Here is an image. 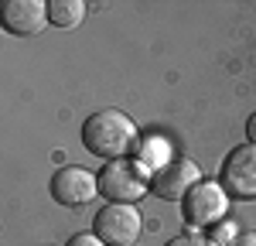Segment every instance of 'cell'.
Instances as JSON below:
<instances>
[{"instance_id": "cell-1", "label": "cell", "mask_w": 256, "mask_h": 246, "mask_svg": "<svg viewBox=\"0 0 256 246\" xmlns=\"http://www.w3.org/2000/svg\"><path fill=\"white\" fill-rule=\"evenodd\" d=\"M134 144H137V123L123 110H96L82 123V147L92 158L120 161V158H126V150Z\"/></svg>"}, {"instance_id": "cell-2", "label": "cell", "mask_w": 256, "mask_h": 246, "mask_svg": "<svg viewBox=\"0 0 256 246\" xmlns=\"http://www.w3.org/2000/svg\"><path fill=\"white\" fill-rule=\"evenodd\" d=\"M99 178V195L106 202H120V205H137L147 192H150V174L140 161L120 158V161H106Z\"/></svg>"}, {"instance_id": "cell-3", "label": "cell", "mask_w": 256, "mask_h": 246, "mask_svg": "<svg viewBox=\"0 0 256 246\" xmlns=\"http://www.w3.org/2000/svg\"><path fill=\"white\" fill-rule=\"evenodd\" d=\"M184 219L195 229H205V226H218L229 212V192L222 188V182H198L188 195H184Z\"/></svg>"}, {"instance_id": "cell-4", "label": "cell", "mask_w": 256, "mask_h": 246, "mask_svg": "<svg viewBox=\"0 0 256 246\" xmlns=\"http://www.w3.org/2000/svg\"><path fill=\"white\" fill-rule=\"evenodd\" d=\"M198 182H205L202 178V168H198L192 158H171V161L158 168V171H150V195H158L164 202H184V195L195 188Z\"/></svg>"}, {"instance_id": "cell-5", "label": "cell", "mask_w": 256, "mask_h": 246, "mask_svg": "<svg viewBox=\"0 0 256 246\" xmlns=\"http://www.w3.org/2000/svg\"><path fill=\"white\" fill-rule=\"evenodd\" d=\"M140 208L137 205H120V202H110L102 205L92 219V232L106 246H130L134 240L140 236Z\"/></svg>"}, {"instance_id": "cell-6", "label": "cell", "mask_w": 256, "mask_h": 246, "mask_svg": "<svg viewBox=\"0 0 256 246\" xmlns=\"http://www.w3.org/2000/svg\"><path fill=\"white\" fill-rule=\"evenodd\" d=\"M218 182L229 198H256V144H239L226 154Z\"/></svg>"}, {"instance_id": "cell-7", "label": "cell", "mask_w": 256, "mask_h": 246, "mask_svg": "<svg viewBox=\"0 0 256 246\" xmlns=\"http://www.w3.org/2000/svg\"><path fill=\"white\" fill-rule=\"evenodd\" d=\"M48 192H52V198L65 208H79V205L92 202L99 195V178L92 171H86V168H76V164H68V168H58L55 174H52V184H48Z\"/></svg>"}, {"instance_id": "cell-8", "label": "cell", "mask_w": 256, "mask_h": 246, "mask_svg": "<svg viewBox=\"0 0 256 246\" xmlns=\"http://www.w3.org/2000/svg\"><path fill=\"white\" fill-rule=\"evenodd\" d=\"M0 20H4V31H10L18 38L41 34L52 24L48 20V4H41V0H7L0 7Z\"/></svg>"}, {"instance_id": "cell-9", "label": "cell", "mask_w": 256, "mask_h": 246, "mask_svg": "<svg viewBox=\"0 0 256 246\" xmlns=\"http://www.w3.org/2000/svg\"><path fill=\"white\" fill-rule=\"evenodd\" d=\"M86 18V4L82 0H48V20L55 28H76Z\"/></svg>"}, {"instance_id": "cell-10", "label": "cell", "mask_w": 256, "mask_h": 246, "mask_svg": "<svg viewBox=\"0 0 256 246\" xmlns=\"http://www.w3.org/2000/svg\"><path fill=\"white\" fill-rule=\"evenodd\" d=\"M171 161V147L160 140V137H150V140H144V154H140V164L144 168H164V164Z\"/></svg>"}, {"instance_id": "cell-11", "label": "cell", "mask_w": 256, "mask_h": 246, "mask_svg": "<svg viewBox=\"0 0 256 246\" xmlns=\"http://www.w3.org/2000/svg\"><path fill=\"white\" fill-rule=\"evenodd\" d=\"M164 246H216L208 236H202V232H181L174 240H168Z\"/></svg>"}, {"instance_id": "cell-12", "label": "cell", "mask_w": 256, "mask_h": 246, "mask_svg": "<svg viewBox=\"0 0 256 246\" xmlns=\"http://www.w3.org/2000/svg\"><path fill=\"white\" fill-rule=\"evenodd\" d=\"M232 232H236V229H232L229 222H218V226H216V232H212L208 240H212L216 246H222V243H229V246H232V243H236V236H232Z\"/></svg>"}, {"instance_id": "cell-13", "label": "cell", "mask_w": 256, "mask_h": 246, "mask_svg": "<svg viewBox=\"0 0 256 246\" xmlns=\"http://www.w3.org/2000/svg\"><path fill=\"white\" fill-rule=\"evenodd\" d=\"M65 246H106V243L99 240L96 232H76V236H72Z\"/></svg>"}, {"instance_id": "cell-14", "label": "cell", "mask_w": 256, "mask_h": 246, "mask_svg": "<svg viewBox=\"0 0 256 246\" xmlns=\"http://www.w3.org/2000/svg\"><path fill=\"white\" fill-rule=\"evenodd\" d=\"M246 144H256V110L250 113V120H246Z\"/></svg>"}, {"instance_id": "cell-15", "label": "cell", "mask_w": 256, "mask_h": 246, "mask_svg": "<svg viewBox=\"0 0 256 246\" xmlns=\"http://www.w3.org/2000/svg\"><path fill=\"white\" fill-rule=\"evenodd\" d=\"M232 246H256V232H239Z\"/></svg>"}]
</instances>
